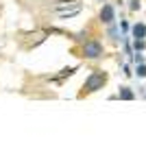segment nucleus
<instances>
[{
	"label": "nucleus",
	"instance_id": "1",
	"mask_svg": "<svg viewBox=\"0 0 146 144\" xmlns=\"http://www.w3.org/2000/svg\"><path fill=\"white\" fill-rule=\"evenodd\" d=\"M103 83H105V74H92V77L85 81V90L87 92H94L98 85H103Z\"/></svg>",
	"mask_w": 146,
	"mask_h": 144
},
{
	"label": "nucleus",
	"instance_id": "3",
	"mask_svg": "<svg viewBox=\"0 0 146 144\" xmlns=\"http://www.w3.org/2000/svg\"><path fill=\"white\" fill-rule=\"evenodd\" d=\"M100 15L105 18V22H111V20H113V11H111V7H105Z\"/></svg>",
	"mask_w": 146,
	"mask_h": 144
},
{
	"label": "nucleus",
	"instance_id": "2",
	"mask_svg": "<svg viewBox=\"0 0 146 144\" xmlns=\"http://www.w3.org/2000/svg\"><path fill=\"white\" fill-rule=\"evenodd\" d=\"M103 53V48H100V44H96V42H92V44H85V55L87 57H98V55Z\"/></svg>",
	"mask_w": 146,
	"mask_h": 144
}]
</instances>
